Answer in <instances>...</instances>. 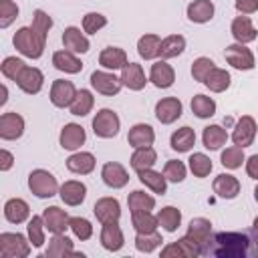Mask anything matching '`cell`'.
I'll return each instance as SVG.
<instances>
[{"mask_svg": "<svg viewBox=\"0 0 258 258\" xmlns=\"http://www.w3.org/2000/svg\"><path fill=\"white\" fill-rule=\"evenodd\" d=\"M48 258H67V256H83L73 250V242L64 234H54L52 240L48 242V248L44 252Z\"/></svg>", "mask_w": 258, "mask_h": 258, "instance_id": "28", "label": "cell"}, {"mask_svg": "<svg viewBox=\"0 0 258 258\" xmlns=\"http://www.w3.org/2000/svg\"><path fill=\"white\" fill-rule=\"evenodd\" d=\"M202 141H204V147H206V149L216 151V149H220V147L228 141V133H226V129L220 127V125H208V127L204 129Z\"/></svg>", "mask_w": 258, "mask_h": 258, "instance_id": "36", "label": "cell"}, {"mask_svg": "<svg viewBox=\"0 0 258 258\" xmlns=\"http://www.w3.org/2000/svg\"><path fill=\"white\" fill-rule=\"evenodd\" d=\"M91 87L101 93V95H107V97H113L121 91L123 83L121 79H117L113 73H107V71H95L91 73Z\"/></svg>", "mask_w": 258, "mask_h": 258, "instance_id": "8", "label": "cell"}, {"mask_svg": "<svg viewBox=\"0 0 258 258\" xmlns=\"http://www.w3.org/2000/svg\"><path fill=\"white\" fill-rule=\"evenodd\" d=\"M161 234L157 232V230H153V232H145V234H139L137 232V236H135V248L139 250V252H145V254H149V252H153L157 246H161Z\"/></svg>", "mask_w": 258, "mask_h": 258, "instance_id": "45", "label": "cell"}, {"mask_svg": "<svg viewBox=\"0 0 258 258\" xmlns=\"http://www.w3.org/2000/svg\"><path fill=\"white\" fill-rule=\"evenodd\" d=\"M32 28H34V32H38L40 38L46 40V34L52 28V18L44 10H34V14H32Z\"/></svg>", "mask_w": 258, "mask_h": 258, "instance_id": "49", "label": "cell"}, {"mask_svg": "<svg viewBox=\"0 0 258 258\" xmlns=\"http://www.w3.org/2000/svg\"><path fill=\"white\" fill-rule=\"evenodd\" d=\"M189 169L196 177H206L212 171V159L206 153H194L189 159Z\"/></svg>", "mask_w": 258, "mask_h": 258, "instance_id": "47", "label": "cell"}, {"mask_svg": "<svg viewBox=\"0 0 258 258\" xmlns=\"http://www.w3.org/2000/svg\"><path fill=\"white\" fill-rule=\"evenodd\" d=\"M163 175H165V179H169L173 183H179V181L185 179V165L177 159H169L163 167Z\"/></svg>", "mask_w": 258, "mask_h": 258, "instance_id": "52", "label": "cell"}, {"mask_svg": "<svg viewBox=\"0 0 258 258\" xmlns=\"http://www.w3.org/2000/svg\"><path fill=\"white\" fill-rule=\"evenodd\" d=\"M191 113L200 119H208L216 113V101L206 95H196L191 99Z\"/></svg>", "mask_w": 258, "mask_h": 258, "instance_id": "44", "label": "cell"}, {"mask_svg": "<svg viewBox=\"0 0 258 258\" xmlns=\"http://www.w3.org/2000/svg\"><path fill=\"white\" fill-rule=\"evenodd\" d=\"M85 139H87V133H85V129H83L81 125H77V123H67V125L62 127V131H60V137H58L60 147L67 149V151L79 149V147L85 143Z\"/></svg>", "mask_w": 258, "mask_h": 258, "instance_id": "16", "label": "cell"}, {"mask_svg": "<svg viewBox=\"0 0 258 258\" xmlns=\"http://www.w3.org/2000/svg\"><path fill=\"white\" fill-rule=\"evenodd\" d=\"M230 30H232V36L236 38V42H240V44L256 40V34H258L248 16H236L232 20V28Z\"/></svg>", "mask_w": 258, "mask_h": 258, "instance_id": "24", "label": "cell"}, {"mask_svg": "<svg viewBox=\"0 0 258 258\" xmlns=\"http://www.w3.org/2000/svg\"><path fill=\"white\" fill-rule=\"evenodd\" d=\"M22 133H24V119L14 111L2 113V117H0V137L6 139V141H12V139H18Z\"/></svg>", "mask_w": 258, "mask_h": 258, "instance_id": "13", "label": "cell"}, {"mask_svg": "<svg viewBox=\"0 0 258 258\" xmlns=\"http://www.w3.org/2000/svg\"><path fill=\"white\" fill-rule=\"evenodd\" d=\"M155 161H157V153L153 147H137L135 153L131 155V167L135 171L149 169V167H153Z\"/></svg>", "mask_w": 258, "mask_h": 258, "instance_id": "38", "label": "cell"}, {"mask_svg": "<svg viewBox=\"0 0 258 258\" xmlns=\"http://www.w3.org/2000/svg\"><path fill=\"white\" fill-rule=\"evenodd\" d=\"M93 212L97 216V220L101 224H109V222H119L121 218V206L115 198H101L95 202Z\"/></svg>", "mask_w": 258, "mask_h": 258, "instance_id": "14", "label": "cell"}, {"mask_svg": "<svg viewBox=\"0 0 258 258\" xmlns=\"http://www.w3.org/2000/svg\"><path fill=\"white\" fill-rule=\"evenodd\" d=\"M24 67H26V64H24L20 58H16V56H6V58L2 60V64H0V71H2V75H4L6 79L16 81L18 75H20V71H22Z\"/></svg>", "mask_w": 258, "mask_h": 258, "instance_id": "50", "label": "cell"}, {"mask_svg": "<svg viewBox=\"0 0 258 258\" xmlns=\"http://www.w3.org/2000/svg\"><path fill=\"white\" fill-rule=\"evenodd\" d=\"M14 83H16L24 93H28V95H36V93L42 89L44 75H42L36 67H24Z\"/></svg>", "mask_w": 258, "mask_h": 258, "instance_id": "12", "label": "cell"}, {"mask_svg": "<svg viewBox=\"0 0 258 258\" xmlns=\"http://www.w3.org/2000/svg\"><path fill=\"white\" fill-rule=\"evenodd\" d=\"M103 26H107V18L103 14H99V12L85 14V18H83V30L87 34H97Z\"/></svg>", "mask_w": 258, "mask_h": 258, "instance_id": "54", "label": "cell"}, {"mask_svg": "<svg viewBox=\"0 0 258 258\" xmlns=\"http://www.w3.org/2000/svg\"><path fill=\"white\" fill-rule=\"evenodd\" d=\"M157 222L165 232H175L181 224V212L173 206H165L157 212Z\"/></svg>", "mask_w": 258, "mask_h": 258, "instance_id": "39", "label": "cell"}, {"mask_svg": "<svg viewBox=\"0 0 258 258\" xmlns=\"http://www.w3.org/2000/svg\"><path fill=\"white\" fill-rule=\"evenodd\" d=\"M254 137H256V121L250 115L240 117L238 123H236V127H234V133H232L234 145H238V147L244 149V147L252 145Z\"/></svg>", "mask_w": 258, "mask_h": 258, "instance_id": "10", "label": "cell"}, {"mask_svg": "<svg viewBox=\"0 0 258 258\" xmlns=\"http://www.w3.org/2000/svg\"><path fill=\"white\" fill-rule=\"evenodd\" d=\"M12 163H14L12 153L6 151V149H2V151H0V169H2V171H8V169L12 167Z\"/></svg>", "mask_w": 258, "mask_h": 258, "instance_id": "58", "label": "cell"}, {"mask_svg": "<svg viewBox=\"0 0 258 258\" xmlns=\"http://www.w3.org/2000/svg\"><path fill=\"white\" fill-rule=\"evenodd\" d=\"M30 216V208L24 200L20 198H12L4 204V218L10 222V224H22L24 220H28Z\"/></svg>", "mask_w": 258, "mask_h": 258, "instance_id": "30", "label": "cell"}, {"mask_svg": "<svg viewBox=\"0 0 258 258\" xmlns=\"http://www.w3.org/2000/svg\"><path fill=\"white\" fill-rule=\"evenodd\" d=\"M246 173L258 181V155H250L246 161Z\"/></svg>", "mask_w": 258, "mask_h": 258, "instance_id": "57", "label": "cell"}, {"mask_svg": "<svg viewBox=\"0 0 258 258\" xmlns=\"http://www.w3.org/2000/svg\"><path fill=\"white\" fill-rule=\"evenodd\" d=\"M149 81H151L157 89H167V87L173 85V81H175V73H173V69H171L165 60H157L155 64H151Z\"/></svg>", "mask_w": 258, "mask_h": 258, "instance_id": "27", "label": "cell"}, {"mask_svg": "<svg viewBox=\"0 0 258 258\" xmlns=\"http://www.w3.org/2000/svg\"><path fill=\"white\" fill-rule=\"evenodd\" d=\"M119 127H121V121H119V115L111 109H101L97 111V115L93 117V131L97 137L101 139H111L119 133Z\"/></svg>", "mask_w": 258, "mask_h": 258, "instance_id": "5", "label": "cell"}, {"mask_svg": "<svg viewBox=\"0 0 258 258\" xmlns=\"http://www.w3.org/2000/svg\"><path fill=\"white\" fill-rule=\"evenodd\" d=\"M212 16H214V4H212V0H194L187 6V18L191 22L204 24V22L212 20Z\"/></svg>", "mask_w": 258, "mask_h": 258, "instance_id": "33", "label": "cell"}, {"mask_svg": "<svg viewBox=\"0 0 258 258\" xmlns=\"http://www.w3.org/2000/svg\"><path fill=\"white\" fill-rule=\"evenodd\" d=\"M8 101V89H6V85H2V99H0V105H4Z\"/></svg>", "mask_w": 258, "mask_h": 258, "instance_id": "59", "label": "cell"}, {"mask_svg": "<svg viewBox=\"0 0 258 258\" xmlns=\"http://www.w3.org/2000/svg\"><path fill=\"white\" fill-rule=\"evenodd\" d=\"M137 177H139V181L143 183V185H147L153 194H159V196H163L165 194V189H167V179H165V175H161L159 171H153L151 167L149 169H141V171H137Z\"/></svg>", "mask_w": 258, "mask_h": 258, "instance_id": "34", "label": "cell"}, {"mask_svg": "<svg viewBox=\"0 0 258 258\" xmlns=\"http://www.w3.org/2000/svg\"><path fill=\"white\" fill-rule=\"evenodd\" d=\"M236 10L240 14H254L258 10V0H236Z\"/></svg>", "mask_w": 258, "mask_h": 258, "instance_id": "56", "label": "cell"}, {"mask_svg": "<svg viewBox=\"0 0 258 258\" xmlns=\"http://www.w3.org/2000/svg\"><path fill=\"white\" fill-rule=\"evenodd\" d=\"M212 187H214V194H218V196L224 198V200H234V198L240 194V181H238L234 175H230V173H220V175H216Z\"/></svg>", "mask_w": 258, "mask_h": 258, "instance_id": "22", "label": "cell"}, {"mask_svg": "<svg viewBox=\"0 0 258 258\" xmlns=\"http://www.w3.org/2000/svg\"><path fill=\"white\" fill-rule=\"evenodd\" d=\"M30 254V240L22 234L2 232L0 234V256L2 258H26Z\"/></svg>", "mask_w": 258, "mask_h": 258, "instance_id": "3", "label": "cell"}, {"mask_svg": "<svg viewBox=\"0 0 258 258\" xmlns=\"http://www.w3.org/2000/svg\"><path fill=\"white\" fill-rule=\"evenodd\" d=\"M42 220H44V226L48 232L52 234H64V230L69 228V216L64 210H60L58 206H50L42 212Z\"/></svg>", "mask_w": 258, "mask_h": 258, "instance_id": "18", "label": "cell"}, {"mask_svg": "<svg viewBox=\"0 0 258 258\" xmlns=\"http://www.w3.org/2000/svg\"><path fill=\"white\" fill-rule=\"evenodd\" d=\"M214 67H216V64H214L212 58H208V56H200V58H196L194 64H191V77H194L196 81L204 83L206 77L210 75V71H212Z\"/></svg>", "mask_w": 258, "mask_h": 258, "instance_id": "51", "label": "cell"}, {"mask_svg": "<svg viewBox=\"0 0 258 258\" xmlns=\"http://www.w3.org/2000/svg\"><path fill=\"white\" fill-rule=\"evenodd\" d=\"M12 42H14V48L20 54L28 56V58H40L42 52H44V44H46V40L40 38L38 32H34L32 26L18 28L16 34H14V38H12Z\"/></svg>", "mask_w": 258, "mask_h": 258, "instance_id": "2", "label": "cell"}, {"mask_svg": "<svg viewBox=\"0 0 258 258\" xmlns=\"http://www.w3.org/2000/svg\"><path fill=\"white\" fill-rule=\"evenodd\" d=\"M101 244H103V248L109 250V252H117V250L123 248L125 238H123V232H121V228L117 226V222L103 224V230H101Z\"/></svg>", "mask_w": 258, "mask_h": 258, "instance_id": "23", "label": "cell"}, {"mask_svg": "<svg viewBox=\"0 0 258 258\" xmlns=\"http://www.w3.org/2000/svg\"><path fill=\"white\" fill-rule=\"evenodd\" d=\"M196 256H202V250L187 236L179 238L177 242H171L161 250V258H196Z\"/></svg>", "mask_w": 258, "mask_h": 258, "instance_id": "6", "label": "cell"}, {"mask_svg": "<svg viewBox=\"0 0 258 258\" xmlns=\"http://www.w3.org/2000/svg\"><path fill=\"white\" fill-rule=\"evenodd\" d=\"M52 64H54V69H58L62 73H69V75H77V73L83 71V62L71 50H56L52 54Z\"/></svg>", "mask_w": 258, "mask_h": 258, "instance_id": "29", "label": "cell"}, {"mask_svg": "<svg viewBox=\"0 0 258 258\" xmlns=\"http://www.w3.org/2000/svg\"><path fill=\"white\" fill-rule=\"evenodd\" d=\"M28 187L36 198H52L60 187L56 183V177L46 169H34L28 175Z\"/></svg>", "mask_w": 258, "mask_h": 258, "instance_id": "4", "label": "cell"}, {"mask_svg": "<svg viewBox=\"0 0 258 258\" xmlns=\"http://www.w3.org/2000/svg\"><path fill=\"white\" fill-rule=\"evenodd\" d=\"M222 165L224 167H228V169H238V167H242V161H244V151H242V147H238V145H232V147H226L224 151H222Z\"/></svg>", "mask_w": 258, "mask_h": 258, "instance_id": "48", "label": "cell"}, {"mask_svg": "<svg viewBox=\"0 0 258 258\" xmlns=\"http://www.w3.org/2000/svg\"><path fill=\"white\" fill-rule=\"evenodd\" d=\"M185 48V38L181 34H169L161 40V58H173L177 54H181Z\"/></svg>", "mask_w": 258, "mask_h": 258, "instance_id": "42", "label": "cell"}, {"mask_svg": "<svg viewBox=\"0 0 258 258\" xmlns=\"http://www.w3.org/2000/svg\"><path fill=\"white\" fill-rule=\"evenodd\" d=\"M169 143H171V149H175L177 153H185V151H189V149L194 147V143H196V133H194V129L187 127V125H185V127H179L177 131L171 133Z\"/></svg>", "mask_w": 258, "mask_h": 258, "instance_id": "32", "label": "cell"}, {"mask_svg": "<svg viewBox=\"0 0 258 258\" xmlns=\"http://www.w3.org/2000/svg\"><path fill=\"white\" fill-rule=\"evenodd\" d=\"M121 83H123L125 87H129L131 91H141V89L145 87V83H147L141 64H137V62H127V64L121 69Z\"/></svg>", "mask_w": 258, "mask_h": 258, "instance_id": "21", "label": "cell"}, {"mask_svg": "<svg viewBox=\"0 0 258 258\" xmlns=\"http://www.w3.org/2000/svg\"><path fill=\"white\" fill-rule=\"evenodd\" d=\"M202 256L248 258L258 256V236L252 232H218L210 238Z\"/></svg>", "mask_w": 258, "mask_h": 258, "instance_id": "1", "label": "cell"}, {"mask_svg": "<svg viewBox=\"0 0 258 258\" xmlns=\"http://www.w3.org/2000/svg\"><path fill=\"white\" fill-rule=\"evenodd\" d=\"M254 200H256V202H258V185H256V187H254Z\"/></svg>", "mask_w": 258, "mask_h": 258, "instance_id": "61", "label": "cell"}, {"mask_svg": "<svg viewBox=\"0 0 258 258\" xmlns=\"http://www.w3.org/2000/svg\"><path fill=\"white\" fill-rule=\"evenodd\" d=\"M62 44H64L67 50H71V52H79V54H83V52H87V50L91 48L89 38H87L77 26H69V28H64V32H62Z\"/></svg>", "mask_w": 258, "mask_h": 258, "instance_id": "25", "label": "cell"}, {"mask_svg": "<svg viewBox=\"0 0 258 258\" xmlns=\"http://www.w3.org/2000/svg\"><path fill=\"white\" fill-rule=\"evenodd\" d=\"M252 230H254V234L258 236V216L254 218V224H252Z\"/></svg>", "mask_w": 258, "mask_h": 258, "instance_id": "60", "label": "cell"}, {"mask_svg": "<svg viewBox=\"0 0 258 258\" xmlns=\"http://www.w3.org/2000/svg\"><path fill=\"white\" fill-rule=\"evenodd\" d=\"M127 141L131 147H151L153 141H155V131L151 125L147 123H137L129 129V135H127Z\"/></svg>", "mask_w": 258, "mask_h": 258, "instance_id": "20", "label": "cell"}, {"mask_svg": "<svg viewBox=\"0 0 258 258\" xmlns=\"http://www.w3.org/2000/svg\"><path fill=\"white\" fill-rule=\"evenodd\" d=\"M226 60H228V64H232L234 69H238V71H250V69H254V54H252V50L250 48H246L244 44H240V42H236V44H230L228 48H226Z\"/></svg>", "mask_w": 258, "mask_h": 258, "instance_id": "7", "label": "cell"}, {"mask_svg": "<svg viewBox=\"0 0 258 258\" xmlns=\"http://www.w3.org/2000/svg\"><path fill=\"white\" fill-rule=\"evenodd\" d=\"M18 16V6L12 0H0V28L10 26Z\"/></svg>", "mask_w": 258, "mask_h": 258, "instance_id": "55", "label": "cell"}, {"mask_svg": "<svg viewBox=\"0 0 258 258\" xmlns=\"http://www.w3.org/2000/svg\"><path fill=\"white\" fill-rule=\"evenodd\" d=\"M181 101L177 97H165L161 101H157L155 105V117L159 123L163 125H169L173 121H177L181 117Z\"/></svg>", "mask_w": 258, "mask_h": 258, "instance_id": "9", "label": "cell"}, {"mask_svg": "<svg viewBox=\"0 0 258 258\" xmlns=\"http://www.w3.org/2000/svg\"><path fill=\"white\" fill-rule=\"evenodd\" d=\"M44 220H42V216H32L30 220H28V226H26V230H28V240H30V244L34 246V248H40L42 244H44Z\"/></svg>", "mask_w": 258, "mask_h": 258, "instance_id": "46", "label": "cell"}, {"mask_svg": "<svg viewBox=\"0 0 258 258\" xmlns=\"http://www.w3.org/2000/svg\"><path fill=\"white\" fill-rule=\"evenodd\" d=\"M67 167L69 171L73 173H81V175H87L95 169V155L89 153V151H79V153H73L69 159H67Z\"/></svg>", "mask_w": 258, "mask_h": 258, "instance_id": "31", "label": "cell"}, {"mask_svg": "<svg viewBox=\"0 0 258 258\" xmlns=\"http://www.w3.org/2000/svg\"><path fill=\"white\" fill-rule=\"evenodd\" d=\"M75 95H77V89H75V85H73L71 81L56 79V81L52 83V87H50V103H52L54 107H60V109L71 107Z\"/></svg>", "mask_w": 258, "mask_h": 258, "instance_id": "11", "label": "cell"}, {"mask_svg": "<svg viewBox=\"0 0 258 258\" xmlns=\"http://www.w3.org/2000/svg\"><path fill=\"white\" fill-rule=\"evenodd\" d=\"M58 196L67 206H81L87 196V185L83 181H75V179L64 181L58 189Z\"/></svg>", "mask_w": 258, "mask_h": 258, "instance_id": "19", "label": "cell"}, {"mask_svg": "<svg viewBox=\"0 0 258 258\" xmlns=\"http://www.w3.org/2000/svg\"><path fill=\"white\" fill-rule=\"evenodd\" d=\"M99 64L103 69H109V71L123 69L127 64V52L123 48H119V46H107L99 54Z\"/></svg>", "mask_w": 258, "mask_h": 258, "instance_id": "26", "label": "cell"}, {"mask_svg": "<svg viewBox=\"0 0 258 258\" xmlns=\"http://www.w3.org/2000/svg\"><path fill=\"white\" fill-rule=\"evenodd\" d=\"M127 204H129L131 212H151L155 208V200L149 194L141 191V189L131 191L129 198H127Z\"/></svg>", "mask_w": 258, "mask_h": 258, "instance_id": "43", "label": "cell"}, {"mask_svg": "<svg viewBox=\"0 0 258 258\" xmlns=\"http://www.w3.org/2000/svg\"><path fill=\"white\" fill-rule=\"evenodd\" d=\"M137 52L141 58L151 60L155 56H159L161 52V38L157 34H143L137 42Z\"/></svg>", "mask_w": 258, "mask_h": 258, "instance_id": "35", "label": "cell"}, {"mask_svg": "<svg viewBox=\"0 0 258 258\" xmlns=\"http://www.w3.org/2000/svg\"><path fill=\"white\" fill-rule=\"evenodd\" d=\"M69 228L73 230V234L79 240H89L93 236V226L87 218H71L69 220Z\"/></svg>", "mask_w": 258, "mask_h": 258, "instance_id": "53", "label": "cell"}, {"mask_svg": "<svg viewBox=\"0 0 258 258\" xmlns=\"http://www.w3.org/2000/svg\"><path fill=\"white\" fill-rule=\"evenodd\" d=\"M101 177H103L105 185H109V187H113V189H119V187L127 185V181H129L127 169H125L121 163H117V161L105 163L103 169H101Z\"/></svg>", "mask_w": 258, "mask_h": 258, "instance_id": "15", "label": "cell"}, {"mask_svg": "<svg viewBox=\"0 0 258 258\" xmlns=\"http://www.w3.org/2000/svg\"><path fill=\"white\" fill-rule=\"evenodd\" d=\"M93 105H95V99H93L91 91L81 89V91H77V95H75V99H73V103H71V115L85 117V115L91 113Z\"/></svg>", "mask_w": 258, "mask_h": 258, "instance_id": "37", "label": "cell"}, {"mask_svg": "<svg viewBox=\"0 0 258 258\" xmlns=\"http://www.w3.org/2000/svg\"><path fill=\"white\" fill-rule=\"evenodd\" d=\"M131 224H133L135 232H139V234L153 232L159 226L157 216H153L151 212H131Z\"/></svg>", "mask_w": 258, "mask_h": 258, "instance_id": "41", "label": "cell"}, {"mask_svg": "<svg viewBox=\"0 0 258 258\" xmlns=\"http://www.w3.org/2000/svg\"><path fill=\"white\" fill-rule=\"evenodd\" d=\"M185 236L191 238V240L200 246V250H202V254H204V248H206V244H208L210 238H212V222L206 220V218H194V220L189 222V226H187V234H185Z\"/></svg>", "mask_w": 258, "mask_h": 258, "instance_id": "17", "label": "cell"}, {"mask_svg": "<svg viewBox=\"0 0 258 258\" xmlns=\"http://www.w3.org/2000/svg\"><path fill=\"white\" fill-rule=\"evenodd\" d=\"M204 85H206L210 91H214V93H222V91H226V89L230 87V73L224 71V69L214 67V69L210 71V75L206 77Z\"/></svg>", "mask_w": 258, "mask_h": 258, "instance_id": "40", "label": "cell"}]
</instances>
